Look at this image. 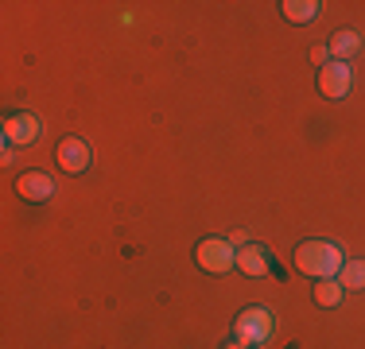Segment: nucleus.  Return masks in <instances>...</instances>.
Here are the masks:
<instances>
[{"label":"nucleus","instance_id":"1a4fd4ad","mask_svg":"<svg viewBox=\"0 0 365 349\" xmlns=\"http://www.w3.org/2000/svg\"><path fill=\"white\" fill-rule=\"evenodd\" d=\"M327 51H330V58H334V63H346V58H354L361 51V35L350 31V28H342V31H334L327 39Z\"/></svg>","mask_w":365,"mask_h":349},{"label":"nucleus","instance_id":"39448f33","mask_svg":"<svg viewBox=\"0 0 365 349\" xmlns=\"http://www.w3.org/2000/svg\"><path fill=\"white\" fill-rule=\"evenodd\" d=\"M319 93L330 98V101H342L346 93H350V66L330 58V63L319 70Z\"/></svg>","mask_w":365,"mask_h":349},{"label":"nucleus","instance_id":"7ed1b4c3","mask_svg":"<svg viewBox=\"0 0 365 349\" xmlns=\"http://www.w3.org/2000/svg\"><path fill=\"white\" fill-rule=\"evenodd\" d=\"M195 260H198L202 272L222 276V272H230V268H237V249H233L230 241H222V237H206V241H198Z\"/></svg>","mask_w":365,"mask_h":349},{"label":"nucleus","instance_id":"9d476101","mask_svg":"<svg viewBox=\"0 0 365 349\" xmlns=\"http://www.w3.org/2000/svg\"><path fill=\"white\" fill-rule=\"evenodd\" d=\"M284 20H292V24H311L319 16V4L315 0H284Z\"/></svg>","mask_w":365,"mask_h":349},{"label":"nucleus","instance_id":"f8f14e48","mask_svg":"<svg viewBox=\"0 0 365 349\" xmlns=\"http://www.w3.org/2000/svg\"><path fill=\"white\" fill-rule=\"evenodd\" d=\"M342 295H346V287L338 283V279H319V287H315V303H319V307H338Z\"/></svg>","mask_w":365,"mask_h":349},{"label":"nucleus","instance_id":"f03ea898","mask_svg":"<svg viewBox=\"0 0 365 349\" xmlns=\"http://www.w3.org/2000/svg\"><path fill=\"white\" fill-rule=\"evenodd\" d=\"M272 334H276V314L264 307H245L237 314V322H233V338L245 345H260Z\"/></svg>","mask_w":365,"mask_h":349},{"label":"nucleus","instance_id":"423d86ee","mask_svg":"<svg viewBox=\"0 0 365 349\" xmlns=\"http://www.w3.org/2000/svg\"><path fill=\"white\" fill-rule=\"evenodd\" d=\"M4 140L12 147H28L39 140V120L36 113H12V117H4Z\"/></svg>","mask_w":365,"mask_h":349},{"label":"nucleus","instance_id":"ddd939ff","mask_svg":"<svg viewBox=\"0 0 365 349\" xmlns=\"http://www.w3.org/2000/svg\"><path fill=\"white\" fill-rule=\"evenodd\" d=\"M311 58L319 63V70H323V66L330 63V51H327V47H315V51H311Z\"/></svg>","mask_w":365,"mask_h":349},{"label":"nucleus","instance_id":"9b49d317","mask_svg":"<svg viewBox=\"0 0 365 349\" xmlns=\"http://www.w3.org/2000/svg\"><path fill=\"white\" fill-rule=\"evenodd\" d=\"M338 283L346 291H365V260H346L342 272H338Z\"/></svg>","mask_w":365,"mask_h":349},{"label":"nucleus","instance_id":"0eeeda50","mask_svg":"<svg viewBox=\"0 0 365 349\" xmlns=\"http://www.w3.org/2000/svg\"><path fill=\"white\" fill-rule=\"evenodd\" d=\"M16 194L24 198V202H47V198H55V179L43 171H24L20 179H16Z\"/></svg>","mask_w":365,"mask_h":349},{"label":"nucleus","instance_id":"f257e3e1","mask_svg":"<svg viewBox=\"0 0 365 349\" xmlns=\"http://www.w3.org/2000/svg\"><path fill=\"white\" fill-rule=\"evenodd\" d=\"M342 264H346L342 249L330 244V241H303L299 249H295V268L311 279H334L342 272Z\"/></svg>","mask_w":365,"mask_h":349},{"label":"nucleus","instance_id":"20e7f679","mask_svg":"<svg viewBox=\"0 0 365 349\" xmlns=\"http://www.w3.org/2000/svg\"><path fill=\"white\" fill-rule=\"evenodd\" d=\"M90 163H93V152H90L86 140L66 136L63 144H58V167H63L66 174H86V171H90Z\"/></svg>","mask_w":365,"mask_h":349},{"label":"nucleus","instance_id":"2eb2a0df","mask_svg":"<svg viewBox=\"0 0 365 349\" xmlns=\"http://www.w3.org/2000/svg\"><path fill=\"white\" fill-rule=\"evenodd\" d=\"M222 349H253V345H245V342H237V338H233L230 345H222Z\"/></svg>","mask_w":365,"mask_h":349},{"label":"nucleus","instance_id":"4468645a","mask_svg":"<svg viewBox=\"0 0 365 349\" xmlns=\"http://www.w3.org/2000/svg\"><path fill=\"white\" fill-rule=\"evenodd\" d=\"M230 244H233V249H245V244H249V233H245V229H237V233L230 237Z\"/></svg>","mask_w":365,"mask_h":349},{"label":"nucleus","instance_id":"6e6552de","mask_svg":"<svg viewBox=\"0 0 365 349\" xmlns=\"http://www.w3.org/2000/svg\"><path fill=\"white\" fill-rule=\"evenodd\" d=\"M237 268H241L245 276L260 279V276H268L272 260H268V252L260 249V244H245V249H237Z\"/></svg>","mask_w":365,"mask_h":349}]
</instances>
